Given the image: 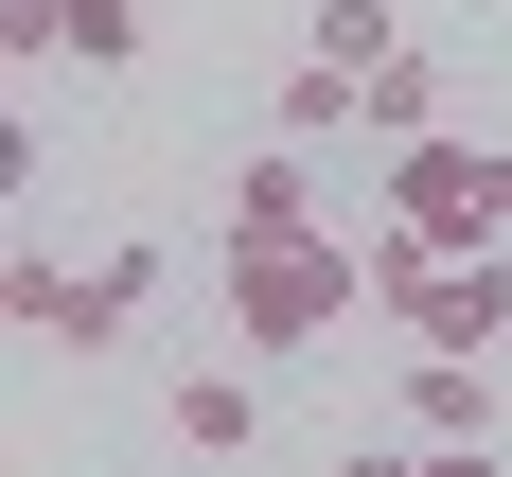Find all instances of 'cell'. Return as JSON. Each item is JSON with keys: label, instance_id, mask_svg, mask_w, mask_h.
<instances>
[{"label": "cell", "instance_id": "1", "mask_svg": "<svg viewBox=\"0 0 512 477\" xmlns=\"http://www.w3.org/2000/svg\"><path fill=\"white\" fill-rule=\"evenodd\" d=\"M212 301H230V354L283 371L318 336L371 318V230H283V248H212Z\"/></svg>", "mask_w": 512, "mask_h": 477}, {"label": "cell", "instance_id": "2", "mask_svg": "<svg viewBox=\"0 0 512 477\" xmlns=\"http://www.w3.org/2000/svg\"><path fill=\"white\" fill-rule=\"evenodd\" d=\"M371 318H407V354H512V248H442L371 212Z\"/></svg>", "mask_w": 512, "mask_h": 477}, {"label": "cell", "instance_id": "3", "mask_svg": "<svg viewBox=\"0 0 512 477\" xmlns=\"http://www.w3.org/2000/svg\"><path fill=\"white\" fill-rule=\"evenodd\" d=\"M142 301H159V248H106V265L18 248V265H0V318H18L36 354H124V336H142Z\"/></svg>", "mask_w": 512, "mask_h": 477}, {"label": "cell", "instance_id": "4", "mask_svg": "<svg viewBox=\"0 0 512 477\" xmlns=\"http://www.w3.org/2000/svg\"><path fill=\"white\" fill-rule=\"evenodd\" d=\"M371 195L407 212V230H442V248H512V142H389L371 159Z\"/></svg>", "mask_w": 512, "mask_h": 477}, {"label": "cell", "instance_id": "5", "mask_svg": "<svg viewBox=\"0 0 512 477\" xmlns=\"http://www.w3.org/2000/svg\"><path fill=\"white\" fill-rule=\"evenodd\" d=\"M283 230H354L336 212V177H318V142H265L230 195H212V248H283Z\"/></svg>", "mask_w": 512, "mask_h": 477}, {"label": "cell", "instance_id": "6", "mask_svg": "<svg viewBox=\"0 0 512 477\" xmlns=\"http://www.w3.org/2000/svg\"><path fill=\"white\" fill-rule=\"evenodd\" d=\"M124 71L142 53V0H0V71Z\"/></svg>", "mask_w": 512, "mask_h": 477}, {"label": "cell", "instance_id": "7", "mask_svg": "<svg viewBox=\"0 0 512 477\" xmlns=\"http://www.w3.org/2000/svg\"><path fill=\"white\" fill-rule=\"evenodd\" d=\"M407 442H495V354H407Z\"/></svg>", "mask_w": 512, "mask_h": 477}, {"label": "cell", "instance_id": "8", "mask_svg": "<svg viewBox=\"0 0 512 477\" xmlns=\"http://www.w3.org/2000/svg\"><path fill=\"white\" fill-rule=\"evenodd\" d=\"M159 442H195V460H248V442H265V371H177Z\"/></svg>", "mask_w": 512, "mask_h": 477}, {"label": "cell", "instance_id": "9", "mask_svg": "<svg viewBox=\"0 0 512 477\" xmlns=\"http://www.w3.org/2000/svg\"><path fill=\"white\" fill-rule=\"evenodd\" d=\"M301 53H318V71H354V89H371V71L407 53V0H301Z\"/></svg>", "mask_w": 512, "mask_h": 477}, {"label": "cell", "instance_id": "10", "mask_svg": "<svg viewBox=\"0 0 512 477\" xmlns=\"http://www.w3.org/2000/svg\"><path fill=\"white\" fill-rule=\"evenodd\" d=\"M371 142H442V53H389V71H371Z\"/></svg>", "mask_w": 512, "mask_h": 477}, {"label": "cell", "instance_id": "11", "mask_svg": "<svg viewBox=\"0 0 512 477\" xmlns=\"http://www.w3.org/2000/svg\"><path fill=\"white\" fill-rule=\"evenodd\" d=\"M336 477H424V442H336Z\"/></svg>", "mask_w": 512, "mask_h": 477}, {"label": "cell", "instance_id": "12", "mask_svg": "<svg viewBox=\"0 0 512 477\" xmlns=\"http://www.w3.org/2000/svg\"><path fill=\"white\" fill-rule=\"evenodd\" d=\"M424 477H512V442H424Z\"/></svg>", "mask_w": 512, "mask_h": 477}]
</instances>
